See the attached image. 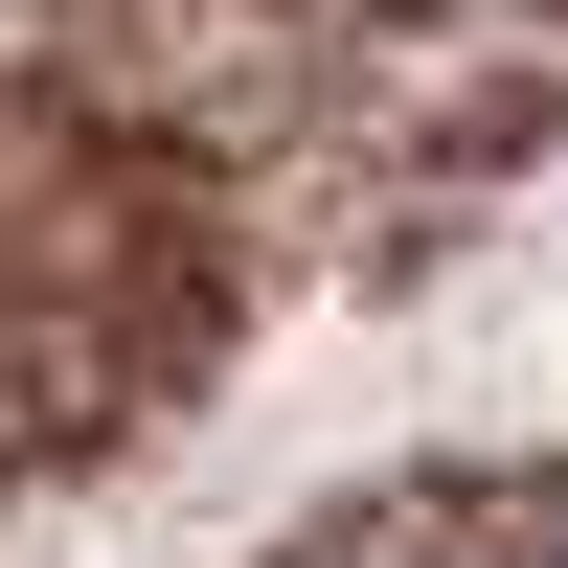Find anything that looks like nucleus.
<instances>
[{
  "label": "nucleus",
  "instance_id": "obj_1",
  "mask_svg": "<svg viewBox=\"0 0 568 568\" xmlns=\"http://www.w3.org/2000/svg\"><path fill=\"white\" fill-rule=\"evenodd\" d=\"M364 568H568V500H433V524H387Z\"/></svg>",
  "mask_w": 568,
  "mask_h": 568
}]
</instances>
